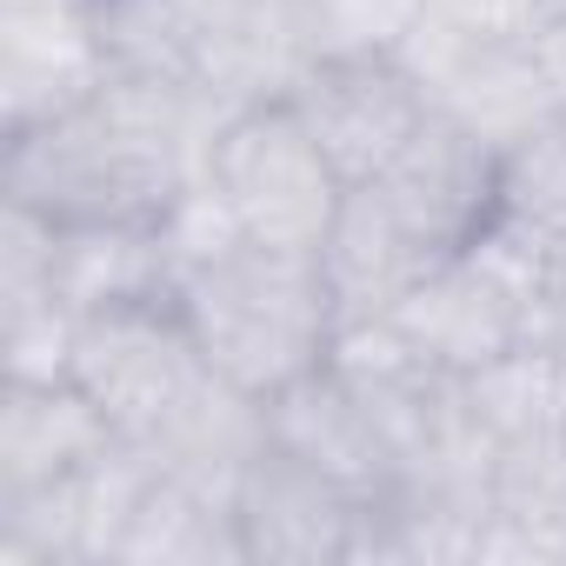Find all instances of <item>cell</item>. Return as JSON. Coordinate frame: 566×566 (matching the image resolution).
I'll list each match as a JSON object with an SVG mask.
<instances>
[{"instance_id":"30bf717a","label":"cell","mask_w":566,"mask_h":566,"mask_svg":"<svg viewBox=\"0 0 566 566\" xmlns=\"http://www.w3.org/2000/svg\"><path fill=\"white\" fill-rule=\"evenodd\" d=\"M314 260H321V280H327L340 321H380V314H394L420 287L427 266L447 260V253H433L413 233V220L387 200V187L367 180V187L340 193V207H334Z\"/></svg>"},{"instance_id":"9a60e30c","label":"cell","mask_w":566,"mask_h":566,"mask_svg":"<svg viewBox=\"0 0 566 566\" xmlns=\"http://www.w3.org/2000/svg\"><path fill=\"white\" fill-rule=\"evenodd\" d=\"M114 566H247L240 513L227 493H213L187 473H167L154 460V480L134 506V526H127Z\"/></svg>"},{"instance_id":"7402d4cb","label":"cell","mask_w":566,"mask_h":566,"mask_svg":"<svg viewBox=\"0 0 566 566\" xmlns=\"http://www.w3.org/2000/svg\"><path fill=\"white\" fill-rule=\"evenodd\" d=\"M160 240H167V253H174V273L187 280V273L227 260L233 247H247L253 233L240 227V213L227 207V193H220L207 174H193V180L167 200V213H160Z\"/></svg>"},{"instance_id":"9c48e42d","label":"cell","mask_w":566,"mask_h":566,"mask_svg":"<svg viewBox=\"0 0 566 566\" xmlns=\"http://www.w3.org/2000/svg\"><path fill=\"white\" fill-rule=\"evenodd\" d=\"M380 187L433 253H467L500 220V147L433 107Z\"/></svg>"},{"instance_id":"3957f363","label":"cell","mask_w":566,"mask_h":566,"mask_svg":"<svg viewBox=\"0 0 566 566\" xmlns=\"http://www.w3.org/2000/svg\"><path fill=\"white\" fill-rule=\"evenodd\" d=\"M207 180L227 193V207L260 247H301V253L321 247L347 193V180L334 174L327 147L314 140L294 101H260L227 114L207 154Z\"/></svg>"},{"instance_id":"d6986e66","label":"cell","mask_w":566,"mask_h":566,"mask_svg":"<svg viewBox=\"0 0 566 566\" xmlns=\"http://www.w3.org/2000/svg\"><path fill=\"white\" fill-rule=\"evenodd\" d=\"M500 213L566 240V114H539L526 134L500 147Z\"/></svg>"},{"instance_id":"ffe728a7","label":"cell","mask_w":566,"mask_h":566,"mask_svg":"<svg viewBox=\"0 0 566 566\" xmlns=\"http://www.w3.org/2000/svg\"><path fill=\"white\" fill-rule=\"evenodd\" d=\"M94 41L107 54V74L193 81V48H187L180 0H94Z\"/></svg>"},{"instance_id":"2e32d148","label":"cell","mask_w":566,"mask_h":566,"mask_svg":"<svg viewBox=\"0 0 566 566\" xmlns=\"http://www.w3.org/2000/svg\"><path fill=\"white\" fill-rule=\"evenodd\" d=\"M566 566V433L500 447L493 460V520L473 566Z\"/></svg>"},{"instance_id":"277c9868","label":"cell","mask_w":566,"mask_h":566,"mask_svg":"<svg viewBox=\"0 0 566 566\" xmlns=\"http://www.w3.org/2000/svg\"><path fill=\"white\" fill-rule=\"evenodd\" d=\"M74 387L114 420L120 440L154 447L213 387V367L193 347L180 307H120L81 321Z\"/></svg>"},{"instance_id":"ac0fdd59","label":"cell","mask_w":566,"mask_h":566,"mask_svg":"<svg viewBox=\"0 0 566 566\" xmlns=\"http://www.w3.org/2000/svg\"><path fill=\"white\" fill-rule=\"evenodd\" d=\"M74 347H81V314L54 294V280L0 287V354H8V380H74Z\"/></svg>"},{"instance_id":"e0dca14e","label":"cell","mask_w":566,"mask_h":566,"mask_svg":"<svg viewBox=\"0 0 566 566\" xmlns=\"http://www.w3.org/2000/svg\"><path fill=\"white\" fill-rule=\"evenodd\" d=\"M467 413L493 447H526V440H559L566 433V347L553 340H520L500 360L473 367L460 380Z\"/></svg>"},{"instance_id":"6da1fadb","label":"cell","mask_w":566,"mask_h":566,"mask_svg":"<svg viewBox=\"0 0 566 566\" xmlns=\"http://www.w3.org/2000/svg\"><path fill=\"white\" fill-rule=\"evenodd\" d=\"M220 107L174 74H107L94 101L0 140V200L54 227L160 220L167 200L207 174Z\"/></svg>"},{"instance_id":"7c38bea8","label":"cell","mask_w":566,"mask_h":566,"mask_svg":"<svg viewBox=\"0 0 566 566\" xmlns=\"http://www.w3.org/2000/svg\"><path fill=\"white\" fill-rule=\"evenodd\" d=\"M266 440H273L280 453L321 467L327 480L367 493V500L394 486V453H387V440H380L367 400H360L334 367H314V374H301L294 387L266 394Z\"/></svg>"},{"instance_id":"8fae6325","label":"cell","mask_w":566,"mask_h":566,"mask_svg":"<svg viewBox=\"0 0 566 566\" xmlns=\"http://www.w3.org/2000/svg\"><path fill=\"white\" fill-rule=\"evenodd\" d=\"M400 334L453 380H467L473 367L500 360L506 347L533 340V314L526 301L506 287L493 266H480L473 253H447L427 266V280L394 307Z\"/></svg>"},{"instance_id":"603a6c76","label":"cell","mask_w":566,"mask_h":566,"mask_svg":"<svg viewBox=\"0 0 566 566\" xmlns=\"http://www.w3.org/2000/svg\"><path fill=\"white\" fill-rule=\"evenodd\" d=\"M533 61H539V81H546V94H553V107L566 114V8L533 34Z\"/></svg>"},{"instance_id":"4fadbf2b","label":"cell","mask_w":566,"mask_h":566,"mask_svg":"<svg viewBox=\"0 0 566 566\" xmlns=\"http://www.w3.org/2000/svg\"><path fill=\"white\" fill-rule=\"evenodd\" d=\"M54 294L87 321V314H120V307H174L180 273L160 240V220H87L61 227L54 240Z\"/></svg>"},{"instance_id":"44dd1931","label":"cell","mask_w":566,"mask_h":566,"mask_svg":"<svg viewBox=\"0 0 566 566\" xmlns=\"http://www.w3.org/2000/svg\"><path fill=\"white\" fill-rule=\"evenodd\" d=\"M427 14V0H301V28L321 54H394Z\"/></svg>"},{"instance_id":"5bb4252c","label":"cell","mask_w":566,"mask_h":566,"mask_svg":"<svg viewBox=\"0 0 566 566\" xmlns=\"http://www.w3.org/2000/svg\"><path fill=\"white\" fill-rule=\"evenodd\" d=\"M114 420L74 380H8L0 394V493L54 486L114 447Z\"/></svg>"},{"instance_id":"5b68a950","label":"cell","mask_w":566,"mask_h":566,"mask_svg":"<svg viewBox=\"0 0 566 566\" xmlns=\"http://www.w3.org/2000/svg\"><path fill=\"white\" fill-rule=\"evenodd\" d=\"M287 101L301 107V120L314 127L347 187L380 180L433 114L427 87L407 74L400 54H321Z\"/></svg>"},{"instance_id":"8992f818","label":"cell","mask_w":566,"mask_h":566,"mask_svg":"<svg viewBox=\"0 0 566 566\" xmlns=\"http://www.w3.org/2000/svg\"><path fill=\"white\" fill-rule=\"evenodd\" d=\"M407 61V74L427 87V101L453 120H467L473 134H486L493 147H506L513 134H526L539 114H553V94L539 81L533 41H480L447 28L440 14H420V28L394 48Z\"/></svg>"},{"instance_id":"52a82bcc","label":"cell","mask_w":566,"mask_h":566,"mask_svg":"<svg viewBox=\"0 0 566 566\" xmlns=\"http://www.w3.org/2000/svg\"><path fill=\"white\" fill-rule=\"evenodd\" d=\"M107 81L94 0H0V140L74 114Z\"/></svg>"},{"instance_id":"ba28073f","label":"cell","mask_w":566,"mask_h":566,"mask_svg":"<svg viewBox=\"0 0 566 566\" xmlns=\"http://www.w3.org/2000/svg\"><path fill=\"white\" fill-rule=\"evenodd\" d=\"M233 513H240L247 566H347L367 493L327 480L321 467L266 440L233 493Z\"/></svg>"},{"instance_id":"cb8c5ba5","label":"cell","mask_w":566,"mask_h":566,"mask_svg":"<svg viewBox=\"0 0 566 566\" xmlns=\"http://www.w3.org/2000/svg\"><path fill=\"white\" fill-rule=\"evenodd\" d=\"M533 340L566 347V240H553V266H546V294H539V327Z\"/></svg>"},{"instance_id":"7a4b0ae2","label":"cell","mask_w":566,"mask_h":566,"mask_svg":"<svg viewBox=\"0 0 566 566\" xmlns=\"http://www.w3.org/2000/svg\"><path fill=\"white\" fill-rule=\"evenodd\" d=\"M174 307L193 347L207 354V367L253 400L327 367V347L340 327L321 260L301 247H260V240L187 273Z\"/></svg>"}]
</instances>
